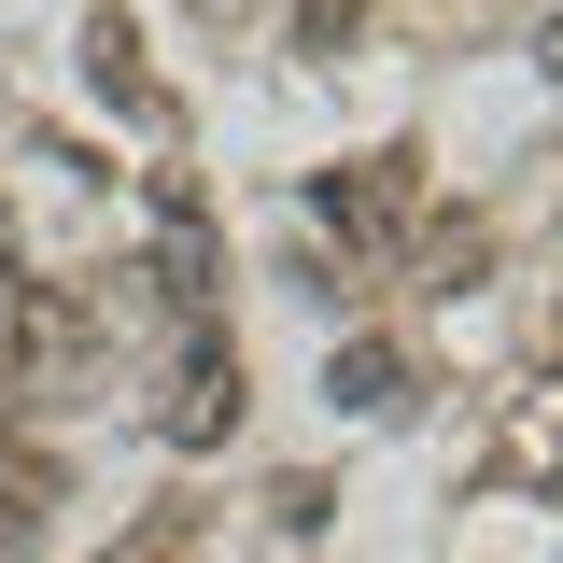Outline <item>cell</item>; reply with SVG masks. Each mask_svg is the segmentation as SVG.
Returning a JSON list of instances; mask_svg holds the SVG:
<instances>
[{"mask_svg": "<svg viewBox=\"0 0 563 563\" xmlns=\"http://www.w3.org/2000/svg\"><path fill=\"white\" fill-rule=\"evenodd\" d=\"M155 296L169 310H211L225 296V225H211L198 169H155Z\"/></svg>", "mask_w": 563, "mask_h": 563, "instance_id": "6da1fadb", "label": "cell"}, {"mask_svg": "<svg viewBox=\"0 0 563 563\" xmlns=\"http://www.w3.org/2000/svg\"><path fill=\"white\" fill-rule=\"evenodd\" d=\"M310 211L339 225L352 254H380V240L422 211V155H352V169H324V184H310Z\"/></svg>", "mask_w": 563, "mask_h": 563, "instance_id": "7a4b0ae2", "label": "cell"}, {"mask_svg": "<svg viewBox=\"0 0 563 563\" xmlns=\"http://www.w3.org/2000/svg\"><path fill=\"white\" fill-rule=\"evenodd\" d=\"M85 85H99V113H128L141 141L184 128V113H169V85L141 70V29H128V14H85Z\"/></svg>", "mask_w": 563, "mask_h": 563, "instance_id": "3957f363", "label": "cell"}, {"mask_svg": "<svg viewBox=\"0 0 563 563\" xmlns=\"http://www.w3.org/2000/svg\"><path fill=\"white\" fill-rule=\"evenodd\" d=\"M169 451H211V437H240V352L225 339H184V366H169Z\"/></svg>", "mask_w": 563, "mask_h": 563, "instance_id": "277c9868", "label": "cell"}, {"mask_svg": "<svg viewBox=\"0 0 563 563\" xmlns=\"http://www.w3.org/2000/svg\"><path fill=\"white\" fill-rule=\"evenodd\" d=\"M409 395H422V380H409V352H395V339H339V352H324V409H352V422H395Z\"/></svg>", "mask_w": 563, "mask_h": 563, "instance_id": "5b68a950", "label": "cell"}, {"mask_svg": "<svg viewBox=\"0 0 563 563\" xmlns=\"http://www.w3.org/2000/svg\"><path fill=\"white\" fill-rule=\"evenodd\" d=\"M493 479L536 493V507H563V395H521V409H507V437H493Z\"/></svg>", "mask_w": 563, "mask_h": 563, "instance_id": "8992f818", "label": "cell"}, {"mask_svg": "<svg viewBox=\"0 0 563 563\" xmlns=\"http://www.w3.org/2000/svg\"><path fill=\"white\" fill-rule=\"evenodd\" d=\"M352 29H366V0H296V57H339Z\"/></svg>", "mask_w": 563, "mask_h": 563, "instance_id": "52a82bcc", "label": "cell"}, {"mask_svg": "<svg viewBox=\"0 0 563 563\" xmlns=\"http://www.w3.org/2000/svg\"><path fill=\"white\" fill-rule=\"evenodd\" d=\"M113 563H184V521H141V536H128Z\"/></svg>", "mask_w": 563, "mask_h": 563, "instance_id": "ba28073f", "label": "cell"}, {"mask_svg": "<svg viewBox=\"0 0 563 563\" xmlns=\"http://www.w3.org/2000/svg\"><path fill=\"white\" fill-rule=\"evenodd\" d=\"M14 296H29V282H14V240H0V310H14Z\"/></svg>", "mask_w": 563, "mask_h": 563, "instance_id": "9c48e42d", "label": "cell"}, {"mask_svg": "<svg viewBox=\"0 0 563 563\" xmlns=\"http://www.w3.org/2000/svg\"><path fill=\"white\" fill-rule=\"evenodd\" d=\"M184 14H211V29H225V14H254V0H184Z\"/></svg>", "mask_w": 563, "mask_h": 563, "instance_id": "30bf717a", "label": "cell"}]
</instances>
